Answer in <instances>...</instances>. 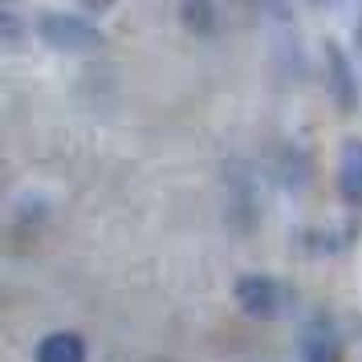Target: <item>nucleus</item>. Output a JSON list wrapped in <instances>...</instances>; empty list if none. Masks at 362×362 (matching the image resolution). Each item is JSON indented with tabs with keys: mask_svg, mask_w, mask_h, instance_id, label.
<instances>
[{
	"mask_svg": "<svg viewBox=\"0 0 362 362\" xmlns=\"http://www.w3.org/2000/svg\"><path fill=\"white\" fill-rule=\"evenodd\" d=\"M37 33H41L45 45L66 49V53H90L102 45V33L94 25H86L78 17H62V13H45V17L37 21Z\"/></svg>",
	"mask_w": 362,
	"mask_h": 362,
	"instance_id": "obj_1",
	"label": "nucleus"
},
{
	"mask_svg": "<svg viewBox=\"0 0 362 362\" xmlns=\"http://www.w3.org/2000/svg\"><path fill=\"white\" fill-rule=\"evenodd\" d=\"M236 301L248 317H273L281 310V285L269 277H240L236 281Z\"/></svg>",
	"mask_w": 362,
	"mask_h": 362,
	"instance_id": "obj_2",
	"label": "nucleus"
},
{
	"mask_svg": "<svg viewBox=\"0 0 362 362\" xmlns=\"http://www.w3.org/2000/svg\"><path fill=\"white\" fill-rule=\"evenodd\" d=\"M338 187L346 199L362 204V139H350L342 147V163H338Z\"/></svg>",
	"mask_w": 362,
	"mask_h": 362,
	"instance_id": "obj_3",
	"label": "nucleus"
},
{
	"mask_svg": "<svg viewBox=\"0 0 362 362\" xmlns=\"http://www.w3.org/2000/svg\"><path fill=\"white\" fill-rule=\"evenodd\" d=\"M37 362H86V342L78 334H49L37 346Z\"/></svg>",
	"mask_w": 362,
	"mask_h": 362,
	"instance_id": "obj_4",
	"label": "nucleus"
},
{
	"mask_svg": "<svg viewBox=\"0 0 362 362\" xmlns=\"http://www.w3.org/2000/svg\"><path fill=\"white\" fill-rule=\"evenodd\" d=\"M326 62H329V82H334V98L342 110H354V78H350V66H346V53L329 41L326 45Z\"/></svg>",
	"mask_w": 362,
	"mask_h": 362,
	"instance_id": "obj_5",
	"label": "nucleus"
},
{
	"mask_svg": "<svg viewBox=\"0 0 362 362\" xmlns=\"http://www.w3.org/2000/svg\"><path fill=\"white\" fill-rule=\"evenodd\" d=\"M86 8H90V13H102V8H110V4H115V0H82Z\"/></svg>",
	"mask_w": 362,
	"mask_h": 362,
	"instance_id": "obj_6",
	"label": "nucleus"
}]
</instances>
